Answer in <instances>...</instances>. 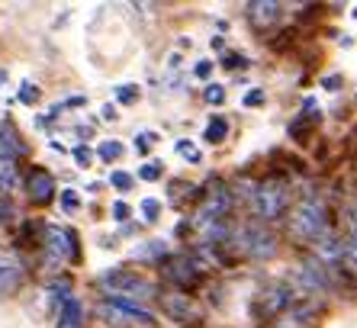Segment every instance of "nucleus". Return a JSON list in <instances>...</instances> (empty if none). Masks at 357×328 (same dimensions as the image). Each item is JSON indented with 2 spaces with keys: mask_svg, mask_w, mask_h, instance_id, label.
Listing matches in <instances>:
<instances>
[{
  "mask_svg": "<svg viewBox=\"0 0 357 328\" xmlns=\"http://www.w3.org/2000/svg\"><path fill=\"white\" fill-rule=\"evenodd\" d=\"M20 184V161L0 155V197H10Z\"/></svg>",
  "mask_w": 357,
  "mask_h": 328,
  "instance_id": "4468645a",
  "label": "nucleus"
},
{
  "mask_svg": "<svg viewBox=\"0 0 357 328\" xmlns=\"http://www.w3.org/2000/svg\"><path fill=\"white\" fill-rule=\"evenodd\" d=\"M109 184H113L116 190H123V193H126V190H132L135 177H132V174H126V171H113V174H109Z\"/></svg>",
  "mask_w": 357,
  "mask_h": 328,
  "instance_id": "a878e982",
  "label": "nucleus"
},
{
  "mask_svg": "<svg viewBox=\"0 0 357 328\" xmlns=\"http://www.w3.org/2000/svg\"><path fill=\"white\" fill-rule=\"evenodd\" d=\"M71 155H75V161L81 164V167H87V164H91V158H93V155H91V148H87V145H77L75 151H71Z\"/></svg>",
  "mask_w": 357,
  "mask_h": 328,
  "instance_id": "72a5a7b5",
  "label": "nucleus"
},
{
  "mask_svg": "<svg viewBox=\"0 0 357 328\" xmlns=\"http://www.w3.org/2000/svg\"><path fill=\"white\" fill-rule=\"evenodd\" d=\"M23 287V264H17L13 258L0 255V296H10Z\"/></svg>",
  "mask_w": 357,
  "mask_h": 328,
  "instance_id": "9b49d317",
  "label": "nucleus"
},
{
  "mask_svg": "<svg viewBox=\"0 0 357 328\" xmlns=\"http://www.w3.org/2000/svg\"><path fill=\"white\" fill-rule=\"evenodd\" d=\"M158 267H161V277H165L167 283H174L177 290H193L199 280H203V267H199L193 258H187V255L165 258Z\"/></svg>",
  "mask_w": 357,
  "mask_h": 328,
  "instance_id": "39448f33",
  "label": "nucleus"
},
{
  "mask_svg": "<svg viewBox=\"0 0 357 328\" xmlns=\"http://www.w3.org/2000/svg\"><path fill=\"white\" fill-rule=\"evenodd\" d=\"M251 200V209H255V216L258 219H280L283 213H287V206H290V193H287V184L280 181H261L251 187L248 193Z\"/></svg>",
  "mask_w": 357,
  "mask_h": 328,
  "instance_id": "20e7f679",
  "label": "nucleus"
},
{
  "mask_svg": "<svg viewBox=\"0 0 357 328\" xmlns=\"http://www.w3.org/2000/svg\"><path fill=\"white\" fill-rule=\"evenodd\" d=\"M55 177H52L45 167H39V164H33L29 167V174H26V197L33 200L36 206H45L55 200Z\"/></svg>",
  "mask_w": 357,
  "mask_h": 328,
  "instance_id": "0eeeda50",
  "label": "nucleus"
},
{
  "mask_svg": "<svg viewBox=\"0 0 357 328\" xmlns=\"http://www.w3.org/2000/svg\"><path fill=\"white\" fill-rule=\"evenodd\" d=\"M322 87H325V91H338L341 77H338V74H328V77H322Z\"/></svg>",
  "mask_w": 357,
  "mask_h": 328,
  "instance_id": "c9c22d12",
  "label": "nucleus"
},
{
  "mask_svg": "<svg viewBox=\"0 0 357 328\" xmlns=\"http://www.w3.org/2000/svg\"><path fill=\"white\" fill-rule=\"evenodd\" d=\"M97 315L113 328H155V312L149 306L126 299V296H103L97 303Z\"/></svg>",
  "mask_w": 357,
  "mask_h": 328,
  "instance_id": "f03ea898",
  "label": "nucleus"
},
{
  "mask_svg": "<svg viewBox=\"0 0 357 328\" xmlns=\"http://www.w3.org/2000/svg\"><path fill=\"white\" fill-rule=\"evenodd\" d=\"M129 216H132V209H129V203H123V200H116V203H113V219H116V222H126V219H129Z\"/></svg>",
  "mask_w": 357,
  "mask_h": 328,
  "instance_id": "473e14b6",
  "label": "nucleus"
},
{
  "mask_svg": "<svg viewBox=\"0 0 357 328\" xmlns=\"http://www.w3.org/2000/svg\"><path fill=\"white\" fill-rule=\"evenodd\" d=\"M17 97H20V103L33 107L36 100H39V87H36L33 81H23V84H20V94H17Z\"/></svg>",
  "mask_w": 357,
  "mask_h": 328,
  "instance_id": "b1692460",
  "label": "nucleus"
},
{
  "mask_svg": "<svg viewBox=\"0 0 357 328\" xmlns=\"http://www.w3.org/2000/svg\"><path fill=\"white\" fill-rule=\"evenodd\" d=\"M225 135H229V119H225V116H213L206 132H203V139H206L209 145H219V142H225Z\"/></svg>",
  "mask_w": 357,
  "mask_h": 328,
  "instance_id": "f3484780",
  "label": "nucleus"
},
{
  "mask_svg": "<svg viewBox=\"0 0 357 328\" xmlns=\"http://www.w3.org/2000/svg\"><path fill=\"white\" fill-rule=\"evenodd\" d=\"M59 328H84V303L77 296H68L59 306Z\"/></svg>",
  "mask_w": 357,
  "mask_h": 328,
  "instance_id": "f8f14e48",
  "label": "nucleus"
},
{
  "mask_svg": "<svg viewBox=\"0 0 357 328\" xmlns=\"http://www.w3.org/2000/svg\"><path fill=\"white\" fill-rule=\"evenodd\" d=\"M155 142H158V132H139V135H135V151H139V155H145Z\"/></svg>",
  "mask_w": 357,
  "mask_h": 328,
  "instance_id": "bb28decb",
  "label": "nucleus"
},
{
  "mask_svg": "<svg viewBox=\"0 0 357 328\" xmlns=\"http://www.w3.org/2000/svg\"><path fill=\"white\" fill-rule=\"evenodd\" d=\"M241 103H245V107H261V103H264V91H261V87H251Z\"/></svg>",
  "mask_w": 357,
  "mask_h": 328,
  "instance_id": "2f4dec72",
  "label": "nucleus"
},
{
  "mask_svg": "<svg viewBox=\"0 0 357 328\" xmlns=\"http://www.w3.org/2000/svg\"><path fill=\"white\" fill-rule=\"evenodd\" d=\"M97 287L107 296H126V299H135V303L145 306V299H158L161 290L151 283L149 277H142L135 271H126V267H109L97 277Z\"/></svg>",
  "mask_w": 357,
  "mask_h": 328,
  "instance_id": "f257e3e1",
  "label": "nucleus"
},
{
  "mask_svg": "<svg viewBox=\"0 0 357 328\" xmlns=\"http://www.w3.org/2000/svg\"><path fill=\"white\" fill-rule=\"evenodd\" d=\"M209 45H213L216 52H222L225 49V39H222V36H213V39H209Z\"/></svg>",
  "mask_w": 357,
  "mask_h": 328,
  "instance_id": "4c0bfd02",
  "label": "nucleus"
},
{
  "mask_svg": "<svg viewBox=\"0 0 357 328\" xmlns=\"http://www.w3.org/2000/svg\"><path fill=\"white\" fill-rule=\"evenodd\" d=\"M222 68H229V71H235V68H248V58L235 55V52H225V55H222Z\"/></svg>",
  "mask_w": 357,
  "mask_h": 328,
  "instance_id": "7c9ffc66",
  "label": "nucleus"
},
{
  "mask_svg": "<svg viewBox=\"0 0 357 328\" xmlns=\"http://www.w3.org/2000/svg\"><path fill=\"white\" fill-rule=\"evenodd\" d=\"M241 245L248 251L251 258H258V261H267V258L277 255V238L264 229V225H248V229L241 232Z\"/></svg>",
  "mask_w": 357,
  "mask_h": 328,
  "instance_id": "6e6552de",
  "label": "nucleus"
},
{
  "mask_svg": "<svg viewBox=\"0 0 357 328\" xmlns=\"http://www.w3.org/2000/svg\"><path fill=\"white\" fill-rule=\"evenodd\" d=\"M161 174H165V164H161V161H145L139 167V177H142V181H149V184L161 181Z\"/></svg>",
  "mask_w": 357,
  "mask_h": 328,
  "instance_id": "aec40b11",
  "label": "nucleus"
},
{
  "mask_svg": "<svg viewBox=\"0 0 357 328\" xmlns=\"http://www.w3.org/2000/svg\"><path fill=\"white\" fill-rule=\"evenodd\" d=\"M142 216H145V222H158L161 200H155V197H145V200H142Z\"/></svg>",
  "mask_w": 357,
  "mask_h": 328,
  "instance_id": "5701e85b",
  "label": "nucleus"
},
{
  "mask_svg": "<svg viewBox=\"0 0 357 328\" xmlns=\"http://www.w3.org/2000/svg\"><path fill=\"white\" fill-rule=\"evenodd\" d=\"M293 303H296V296H293L290 287H274L267 290V293H261V303L255 306V315H280L283 309H293Z\"/></svg>",
  "mask_w": 357,
  "mask_h": 328,
  "instance_id": "9d476101",
  "label": "nucleus"
},
{
  "mask_svg": "<svg viewBox=\"0 0 357 328\" xmlns=\"http://www.w3.org/2000/svg\"><path fill=\"white\" fill-rule=\"evenodd\" d=\"M299 280H303L309 290H319V293H325V290L332 287V283H328V274H325V267L319 261L303 264V267H299Z\"/></svg>",
  "mask_w": 357,
  "mask_h": 328,
  "instance_id": "ddd939ff",
  "label": "nucleus"
},
{
  "mask_svg": "<svg viewBox=\"0 0 357 328\" xmlns=\"http://www.w3.org/2000/svg\"><path fill=\"white\" fill-rule=\"evenodd\" d=\"M103 119H107V123H116L119 116H116V103H107V107H103Z\"/></svg>",
  "mask_w": 357,
  "mask_h": 328,
  "instance_id": "e433bc0d",
  "label": "nucleus"
},
{
  "mask_svg": "<svg viewBox=\"0 0 357 328\" xmlns=\"http://www.w3.org/2000/svg\"><path fill=\"white\" fill-rule=\"evenodd\" d=\"M65 235H68V261L81 264V235L75 229H65Z\"/></svg>",
  "mask_w": 357,
  "mask_h": 328,
  "instance_id": "412c9836",
  "label": "nucleus"
},
{
  "mask_svg": "<svg viewBox=\"0 0 357 328\" xmlns=\"http://www.w3.org/2000/svg\"><path fill=\"white\" fill-rule=\"evenodd\" d=\"M13 219H17V206H13V200L0 197V222H3V225H10Z\"/></svg>",
  "mask_w": 357,
  "mask_h": 328,
  "instance_id": "cd10ccee",
  "label": "nucleus"
},
{
  "mask_svg": "<svg viewBox=\"0 0 357 328\" xmlns=\"http://www.w3.org/2000/svg\"><path fill=\"white\" fill-rule=\"evenodd\" d=\"M132 258H139V261H155V264H161L165 258H171V251H167L165 241H145L142 248H135V251H132Z\"/></svg>",
  "mask_w": 357,
  "mask_h": 328,
  "instance_id": "dca6fc26",
  "label": "nucleus"
},
{
  "mask_svg": "<svg viewBox=\"0 0 357 328\" xmlns=\"http://www.w3.org/2000/svg\"><path fill=\"white\" fill-rule=\"evenodd\" d=\"M229 209H232V193L225 187H216L213 193H206L203 209L197 213V222L199 225H216V222H222L229 216Z\"/></svg>",
  "mask_w": 357,
  "mask_h": 328,
  "instance_id": "1a4fd4ad",
  "label": "nucleus"
},
{
  "mask_svg": "<svg viewBox=\"0 0 357 328\" xmlns=\"http://www.w3.org/2000/svg\"><path fill=\"white\" fill-rule=\"evenodd\" d=\"M290 229L299 238H309V241H322L325 232H328V209H325L322 200L306 197L303 203L293 209L290 216Z\"/></svg>",
  "mask_w": 357,
  "mask_h": 328,
  "instance_id": "7ed1b4c3",
  "label": "nucleus"
},
{
  "mask_svg": "<svg viewBox=\"0 0 357 328\" xmlns=\"http://www.w3.org/2000/svg\"><path fill=\"white\" fill-rule=\"evenodd\" d=\"M59 200H61V209H65V213H77V209H81V197H77V190H61Z\"/></svg>",
  "mask_w": 357,
  "mask_h": 328,
  "instance_id": "393cba45",
  "label": "nucleus"
},
{
  "mask_svg": "<svg viewBox=\"0 0 357 328\" xmlns=\"http://www.w3.org/2000/svg\"><path fill=\"white\" fill-rule=\"evenodd\" d=\"M177 151H181V155L187 158L190 164H199V161H203V155H199L197 148L190 145V139H181V142H177Z\"/></svg>",
  "mask_w": 357,
  "mask_h": 328,
  "instance_id": "c85d7f7f",
  "label": "nucleus"
},
{
  "mask_svg": "<svg viewBox=\"0 0 357 328\" xmlns=\"http://www.w3.org/2000/svg\"><path fill=\"white\" fill-rule=\"evenodd\" d=\"M97 158L100 161H116V158H123V142H116V139H107V142H100L97 145Z\"/></svg>",
  "mask_w": 357,
  "mask_h": 328,
  "instance_id": "6ab92c4d",
  "label": "nucleus"
},
{
  "mask_svg": "<svg viewBox=\"0 0 357 328\" xmlns=\"http://www.w3.org/2000/svg\"><path fill=\"white\" fill-rule=\"evenodd\" d=\"M354 17H357V10H354Z\"/></svg>",
  "mask_w": 357,
  "mask_h": 328,
  "instance_id": "ea45409f",
  "label": "nucleus"
},
{
  "mask_svg": "<svg viewBox=\"0 0 357 328\" xmlns=\"http://www.w3.org/2000/svg\"><path fill=\"white\" fill-rule=\"evenodd\" d=\"M3 81H7V71H0V84H3Z\"/></svg>",
  "mask_w": 357,
  "mask_h": 328,
  "instance_id": "58836bf2",
  "label": "nucleus"
},
{
  "mask_svg": "<svg viewBox=\"0 0 357 328\" xmlns=\"http://www.w3.org/2000/svg\"><path fill=\"white\" fill-rule=\"evenodd\" d=\"M203 97H206V103H213V107H219L225 100V87L222 84H209L206 91H203Z\"/></svg>",
  "mask_w": 357,
  "mask_h": 328,
  "instance_id": "c756f323",
  "label": "nucleus"
},
{
  "mask_svg": "<svg viewBox=\"0 0 357 328\" xmlns=\"http://www.w3.org/2000/svg\"><path fill=\"white\" fill-rule=\"evenodd\" d=\"M158 303L167 319L177 325H199L203 322V309L187 293H158Z\"/></svg>",
  "mask_w": 357,
  "mask_h": 328,
  "instance_id": "423d86ee",
  "label": "nucleus"
},
{
  "mask_svg": "<svg viewBox=\"0 0 357 328\" xmlns=\"http://www.w3.org/2000/svg\"><path fill=\"white\" fill-rule=\"evenodd\" d=\"M248 10H251V13H248L251 23L261 29V26H274L277 20H280V10L283 7H280V3H271V0H264V3H248Z\"/></svg>",
  "mask_w": 357,
  "mask_h": 328,
  "instance_id": "2eb2a0df",
  "label": "nucleus"
},
{
  "mask_svg": "<svg viewBox=\"0 0 357 328\" xmlns=\"http://www.w3.org/2000/svg\"><path fill=\"white\" fill-rule=\"evenodd\" d=\"M68 296H75V293H71V280H68V277L52 280V283H49V299H52V306H55V309L65 303Z\"/></svg>",
  "mask_w": 357,
  "mask_h": 328,
  "instance_id": "a211bd4d",
  "label": "nucleus"
},
{
  "mask_svg": "<svg viewBox=\"0 0 357 328\" xmlns=\"http://www.w3.org/2000/svg\"><path fill=\"white\" fill-rule=\"evenodd\" d=\"M135 100H139V87H135V84H123V87H116V103L132 107Z\"/></svg>",
  "mask_w": 357,
  "mask_h": 328,
  "instance_id": "4be33fe9",
  "label": "nucleus"
},
{
  "mask_svg": "<svg viewBox=\"0 0 357 328\" xmlns=\"http://www.w3.org/2000/svg\"><path fill=\"white\" fill-rule=\"evenodd\" d=\"M193 74H197V77H203V81H206L209 74H213V61H197V68H193Z\"/></svg>",
  "mask_w": 357,
  "mask_h": 328,
  "instance_id": "f704fd0d",
  "label": "nucleus"
}]
</instances>
